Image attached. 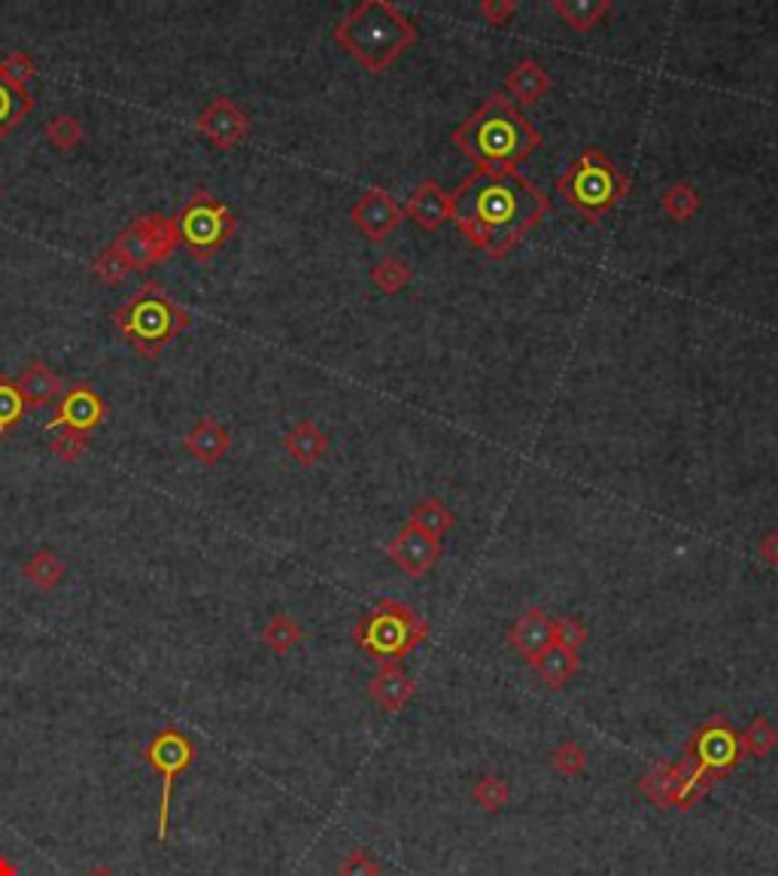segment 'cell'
I'll list each match as a JSON object with an SVG mask.
<instances>
[{
	"mask_svg": "<svg viewBox=\"0 0 778 876\" xmlns=\"http://www.w3.org/2000/svg\"><path fill=\"white\" fill-rule=\"evenodd\" d=\"M450 195L457 228L490 259H505L551 213V199L542 186L520 171L475 168Z\"/></svg>",
	"mask_w": 778,
	"mask_h": 876,
	"instance_id": "obj_1",
	"label": "cell"
},
{
	"mask_svg": "<svg viewBox=\"0 0 778 876\" xmlns=\"http://www.w3.org/2000/svg\"><path fill=\"white\" fill-rule=\"evenodd\" d=\"M450 138L481 171H518L542 147L539 128L505 92H493Z\"/></svg>",
	"mask_w": 778,
	"mask_h": 876,
	"instance_id": "obj_2",
	"label": "cell"
},
{
	"mask_svg": "<svg viewBox=\"0 0 778 876\" xmlns=\"http://www.w3.org/2000/svg\"><path fill=\"white\" fill-rule=\"evenodd\" d=\"M334 43L369 74H383L417 43V25L390 0H362L334 25Z\"/></svg>",
	"mask_w": 778,
	"mask_h": 876,
	"instance_id": "obj_3",
	"label": "cell"
},
{
	"mask_svg": "<svg viewBox=\"0 0 778 876\" xmlns=\"http://www.w3.org/2000/svg\"><path fill=\"white\" fill-rule=\"evenodd\" d=\"M113 323L140 356L156 360L171 341L180 339V332L192 325V317L159 284L147 280L131 292V299L116 308Z\"/></svg>",
	"mask_w": 778,
	"mask_h": 876,
	"instance_id": "obj_4",
	"label": "cell"
},
{
	"mask_svg": "<svg viewBox=\"0 0 778 876\" xmlns=\"http://www.w3.org/2000/svg\"><path fill=\"white\" fill-rule=\"evenodd\" d=\"M556 192L587 220H599L630 195V174L620 171L606 152L590 147L559 174Z\"/></svg>",
	"mask_w": 778,
	"mask_h": 876,
	"instance_id": "obj_5",
	"label": "cell"
},
{
	"mask_svg": "<svg viewBox=\"0 0 778 876\" xmlns=\"http://www.w3.org/2000/svg\"><path fill=\"white\" fill-rule=\"evenodd\" d=\"M429 637V621L402 600H377L353 627V642L377 664H402Z\"/></svg>",
	"mask_w": 778,
	"mask_h": 876,
	"instance_id": "obj_6",
	"label": "cell"
},
{
	"mask_svg": "<svg viewBox=\"0 0 778 876\" xmlns=\"http://www.w3.org/2000/svg\"><path fill=\"white\" fill-rule=\"evenodd\" d=\"M173 223H177V235L185 253L201 263L213 259L237 232V216L232 207L207 189H195L180 213L173 216Z\"/></svg>",
	"mask_w": 778,
	"mask_h": 876,
	"instance_id": "obj_7",
	"label": "cell"
},
{
	"mask_svg": "<svg viewBox=\"0 0 778 876\" xmlns=\"http://www.w3.org/2000/svg\"><path fill=\"white\" fill-rule=\"evenodd\" d=\"M177 247H180L177 223L173 216H164L159 211L137 216L135 223L113 241V250L122 256L128 271H147V268L168 263Z\"/></svg>",
	"mask_w": 778,
	"mask_h": 876,
	"instance_id": "obj_8",
	"label": "cell"
},
{
	"mask_svg": "<svg viewBox=\"0 0 778 876\" xmlns=\"http://www.w3.org/2000/svg\"><path fill=\"white\" fill-rule=\"evenodd\" d=\"M742 734L729 725L724 715H712L703 725L691 730L684 743V758L705 770L712 779H721L733 773L742 763Z\"/></svg>",
	"mask_w": 778,
	"mask_h": 876,
	"instance_id": "obj_9",
	"label": "cell"
},
{
	"mask_svg": "<svg viewBox=\"0 0 778 876\" xmlns=\"http://www.w3.org/2000/svg\"><path fill=\"white\" fill-rule=\"evenodd\" d=\"M147 763L161 777V803H159V840H168V819H171V801L177 779L195 761V746L180 727H161L156 737L149 739L143 749Z\"/></svg>",
	"mask_w": 778,
	"mask_h": 876,
	"instance_id": "obj_10",
	"label": "cell"
},
{
	"mask_svg": "<svg viewBox=\"0 0 778 876\" xmlns=\"http://www.w3.org/2000/svg\"><path fill=\"white\" fill-rule=\"evenodd\" d=\"M107 402L100 396L98 389L92 387L88 381H76L74 387H67L62 393V399L55 405V414L50 417L46 429H76V432H92L95 426H100L107 420Z\"/></svg>",
	"mask_w": 778,
	"mask_h": 876,
	"instance_id": "obj_11",
	"label": "cell"
},
{
	"mask_svg": "<svg viewBox=\"0 0 778 876\" xmlns=\"http://www.w3.org/2000/svg\"><path fill=\"white\" fill-rule=\"evenodd\" d=\"M350 220L369 241H386L402 226V220H408V216H405V207L386 189L371 186L350 207Z\"/></svg>",
	"mask_w": 778,
	"mask_h": 876,
	"instance_id": "obj_12",
	"label": "cell"
},
{
	"mask_svg": "<svg viewBox=\"0 0 778 876\" xmlns=\"http://www.w3.org/2000/svg\"><path fill=\"white\" fill-rule=\"evenodd\" d=\"M195 128L211 140L216 150H235L249 138V116L237 107L235 100L220 95L195 116Z\"/></svg>",
	"mask_w": 778,
	"mask_h": 876,
	"instance_id": "obj_13",
	"label": "cell"
},
{
	"mask_svg": "<svg viewBox=\"0 0 778 876\" xmlns=\"http://www.w3.org/2000/svg\"><path fill=\"white\" fill-rule=\"evenodd\" d=\"M390 560L411 578H423L433 573L435 564L441 560V542L423 533L420 526L405 524L390 542Z\"/></svg>",
	"mask_w": 778,
	"mask_h": 876,
	"instance_id": "obj_14",
	"label": "cell"
},
{
	"mask_svg": "<svg viewBox=\"0 0 778 876\" xmlns=\"http://www.w3.org/2000/svg\"><path fill=\"white\" fill-rule=\"evenodd\" d=\"M405 216L414 220L423 232H438L454 220V195L447 189L438 186V180L426 177L420 186L411 192L408 204H405Z\"/></svg>",
	"mask_w": 778,
	"mask_h": 876,
	"instance_id": "obj_15",
	"label": "cell"
},
{
	"mask_svg": "<svg viewBox=\"0 0 778 876\" xmlns=\"http://www.w3.org/2000/svg\"><path fill=\"white\" fill-rule=\"evenodd\" d=\"M508 642L526 664L539 661L544 651L554 645V618H547L542 609L523 612L508 630Z\"/></svg>",
	"mask_w": 778,
	"mask_h": 876,
	"instance_id": "obj_16",
	"label": "cell"
},
{
	"mask_svg": "<svg viewBox=\"0 0 778 876\" xmlns=\"http://www.w3.org/2000/svg\"><path fill=\"white\" fill-rule=\"evenodd\" d=\"M414 694H417V682L402 670V664L377 666V673L369 682V697L383 713H398L402 706H408Z\"/></svg>",
	"mask_w": 778,
	"mask_h": 876,
	"instance_id": "obj_17",
	"label": "cell"
},
{
	"mask_svg": "<svg viewBox=\"0 0 778 876\" xmlns=\"http://www.w3.org/2000/svg\"><path fill=\"white\" fill-rule=\"evenodd\" d=\"M183 448L189 457H195L201 466H216L232 448V432L213 417H201L195 426L185 432Z\"/></svg>",
	"mask_w": 778,
	"mask_h": 876,
	"instance_id": "obj_18",
	"label": "cell"
},
{
	"mask_svg": "<svg viewBox=\"0 0 778 876\" xmlns=\"http://www.w3.org/2000/svg\"><path fill=\"white\" fill-rule=\"evenodd\" d=\"M551 88H554L551 74H547L539 62H532V58H523V62L514 64L505 79V95H511V98L518 100L520 110H523V107H532V104H539Z\"/></svg>",
	"mask_w": 778,
	"mask_h": 876,
	"instance_id": "obj_19",
	"label": "cell"
},
{
	"mask_svg": "<svg viewBox=\"0 0 778 876\" xmlns=\"http://www.w3.org/2000/svg\"><path fill=\"white\" fill-rule=\"evenodd\" d=\"M15 381H19V389H22L25 405L28 408H34V412L46 408V405H52L55 399H62L64 393L62 377L55 375L43 360H31L25 372H22V377H15Z\"/></svg>",
	"mask_w": 778,
	"mask_h": 876,
	"instance_id": "obj_20",
	"label": "cell"
},
{
	"mask_svg": "<svg viewBox=\"0 0 778 876\" xmlns=\"http://www.w3.org/2000/svg\"><path fill=\"white\" fill-rule=\"evenodd\" d=\"M284 451L301 466H317L329 453V436L313 420H298L284 436Z\"/></svg>",
	"mask_w": 778,
	"mask_h": 876,
	"instance_id": "obj_21",
	"label": "cell"
},
{
	"mask_svg": "<svg viewBox=\"0 0 778 876\" xmlns=\"http://www.w3.org/2000/svg\"><path fill=\"white\" fill-rule=\"evenodd\" d=\"M554 13L566 22L572 31L587 34L606 22V15L611 13V0H551Z\"/></svg>",
	"mask_w": 778,
	"mask_h": 876,
	"instance_id": "obj_22",
	"label": "cell"
},
{
	"mask_svg": "<svg viewBox=\"0 0 778 876\" xmlns=\"http://www.w3.org/2000/svg\"><path fill=\"white\" fill-rule=\"evenodd\" d=\"M31 110H34V95L28 92V86H15L7 76H0V140L10 138L31 116Z\"/></svg>",
	"mask_w": 778,
	"mask_h": 876,
	"instance_id": "obj_23",
	"label": "cell"
},
{
	"mask_svg": "<svg viewBox=\"0 0 778 876\" xmlns=\"http://www.w3.org/2000/svg\"><path fill=\"white\" fill-rule=\"evenodd\" d=\"M532 670H535V676L542 679L547 688H563V685H568L572 682V676L578 673L580 666V658L578 651H566L559 649V645H551V649L544 651L539 661H532Z\"/></svg>",
	"mask_w": 778,
	"mask_h": 876,
	"instance_id": "obj_24",
	"label": "cell"
},
{
	"mask_svg": "<svg viewBox=\"0 0 778 876\" xmlns=\"http://www.w3.org/2000/svg\"><path fill=\"white\" fill-rule=\"evenodd\" d=\"M22 576L34 585L38 590H55L67 576V566L55 552L50 548H38V552L28 557L22 564Z\"/></svg>",
	"mask_w": 778,
	"mask_h": 876,
	"instance_id": "obj_25",
	"label": "cell"
},
{
	"mask_svg": "<svg viewBox=\"0 0 778 876\" xmlns=\"http://www.w3.org/2000/svg\"><path fill=\"white\" fill-rule=\"evenodd\" d=\"M411 524L420 526L423 533H429V536L441 542L454 530L457 517H454V512L438 496H426V500H420L411 509Z\"/></svg>",
	"mask_w": 778,
	"mask_h": 876,
	"instance_id": "obj_26",
	"label": "cell"
},
{
	"mask_svg": "<svg viewBox=\"0 0 778 876\" xmlns=\"http://www.w3.org/2000/svg\"><path fill=\"white\" fill-rule=\"evenodd\" d=\"M715 779L708 777L705 770H700L696 763H691L688 758L684 761H675V806L679 810H691L693 803L703 798L705 791L712 789Z\"/></svg>",
	"mask_w": 778,
	"mask_h": 876,
	"instance_id": "obj_27",
	"label": "cell"
},
{
	"mask_svg": "<svg viewBox=\"0 0 778 876\" xmlns=\"http://www.w3.org/2000/svg\"><path fill=\"white\" fill-rule=\"evenodd\" d=\"M700 207H703L700 192H696V186H691V183H684V180L672 183V186L660 195V211L667 213L669 220H675V223H688V220H693V216L700 213Z\"/></svg>",
	"mask_w": 778,
	"mask_h": 876,
	"instance_id": "obj_28",
	"label": "cell"
},
{
	"mask_svg": "<svg viewBox=\"0 0 778 876\" xmlns=\"http://www.w3.org/2000/svg\"><path fill=\"white\" fill-rule=\"evenodd\" d=\"M301 639H305V630H301V624H298L296 618H289L286 612L271 615V621H268L265 630H262V642H265L274 654H289Z\"/></svg>",
	"mask_w": 778,
	"mask_h": 876,
	"instance_id": "obj_29",
	"label": "cell"
},
{
	"mask_svg": "<svg viewBox=\"0 0 778 876\" xmlns=\"http://www.w3.org/2000/svg\"><path fill=\"white\" fill-rule=\"evenodd\" d=\"M411 277H414V268H411L402 256H383L381 263L371 268V280L374 287L386 292V296H396L402 289L408 287Z\"/></svg>",
	"mask_w": 778,
	"mask_h": 876,
	"instance_id": "obj_30",
	"label": "cell"
},
{
	"mask_svg": "<svg viewBox=\"0 0 778 876\" xmlns=\"http://www.w3.org/2000/svg\"><path fill=\"white\" fill-rule=\"evenodd\" d=\"M28 405L22 399V389L19 381L10 375H0V438L10 436L15 429V424L25 417Z\"/></svg>",
	"mask_w": 778,
	"mask_h": 876,
	"instance_id": "obj_31",
	"label": "cell"
},
{
	"mask_svg": "<svg viewBox=\"0 0 778 876\" xmlns=\"http://www.w3.org/2000/svg\"><path fill=\"white\" fill-rule=\"evenodd\" d=\"M639 789H642L660 810L675 806V763H657L648 777H642Z\"/></svg>",
	"mask_w": 778,
	"mask_h": 876,
	"instance_id": "obj_32",
	"label": "cell"
},
{
	"mask_svg": "<svg viewBox=\"0 0 778 876\" xmlns=\"http://www.w3.org/2000/svg\"><path fill=\"white\" fill-rule=\"evenodd\" d=\"M43 135H46V140H50L52 147H55L58 152L76 150V147L83 143V138H86L83 122H79V119L71 114L52 116L50 122H46V128H43Z\"/></svg>",
	"mask_w": 778,
	"mask_h": 876,
	"instance_id": "obj_33",
	"label": "cell"
},
{
	"mask_svg": "<svg viewBox=\"0 0 778 876\" xmlns=\"http://www.w3.org/2000/svg\"><path fill=\"white\" fill-rule=\"evenodd\" d=\"M776 746H778V730L766 715H757L752 725L745 727V734H742V751L752 755V758H766V755L776 751Z\"/></svg>",
	"mask_w": 778,
	"mask_h": 876,
	"instance_id": "obj_34",
	"label": "cell"
},
{
	"mask_svg": "<svg viewBox=\"0 0 778 876\" xmlns=\"http://www.w3.org/2000/svg\"><path fill=\"white\" fill-rule=\"evenodd\" d=\"M471 798H475V803L481 806V810H487V813H493V810H502L508 801H511V789H508L505 779L499 777H483L475 782V789H471Z\"/></svg>",
	"mask_w": 778,
	"mask_h": 876,
	"instance_id": "obj_35",
	"label": "cell"
},
{
	"mask_svg": "<svg viewBox=\"0 0 778 876\" xmlns=\"http://www.w3.org/2000/svg\"><path fill=\"white\" fill-rule=\"evenodd\" d=\"M0 76H7L15 86H28L38 76V64L25 50H13L0 55Z\"/></svg>",
	"mask_w": 778,
	"mask_h": 876,
	"instance_id": "obj_36",
	"label": "cell"
},
{
	"mask_svg": "<svg viewBox=\"0 0 778 876\" xmlns=\"http://www.w3.org/2000/svg\"><path fill=\"white\" fill-rule=\"evenodd\" d=\"M50 451L55 453L62 463H79L88 451V432L62 429V432L50 441Z\"/></svg>",
	"mask_w": 778,
	"mask_h": 876,
	"instance_id": "obj_37",
	"label": "cell"
},
{
	"mask_svg": "<svg viewBox=\"0 0 778 876\" xmlns=\"http://www.w3.org/2000/svg\"><path fill=\"white\" fill-rule=\"evenodd\" d=\"M551 767H554L556 773H563V777H578L580 770L587 767V751L580 749L578 743H572V739H566V743H559L554 749V755H551Z\"/></svg>",
	"mask_w": 778,
	"mask_h": 876,
	"instance_id": "obj_38",
	"label": "cell"
},
{
	"mask_svg": "<svg viewBox=\"0 0 778 876\" xmlns=\"http://www.w3.org/2000/svg\"><path fill=\"white\" fill-rule=\"evenodd\" d=\"M92 271H95L104 284L116 287V284H122L125 277H128V265H125V259L119 253L113 250V244H107V247L100 250L98 259H95V268H92Z\"/></svg>",
	"mask_w": 778,
	"mask_h": 876,
	"instance_id": "obj_39",
	"label": "cell"
},
{
	"mask_svg": "<svg viewBox=\"0 0 778 876\" xmlns=\"http://www.w3.org/2000/svg\"><path fill=\"white\" fill-rule=\"evenodd\" d=\"M584 642H587V627L580 624L578 618H572V615H566V618H556L554 621V645H559V649H566V651H578Z\"/></svg>",
	"mask_w": 778,
	"mask_h": 876,
	"instance_id": "obj_40",
	"label": "cell"
},
{
	"mask_svg": "<svg viewBox=\"0 0 778 876\" xmlns=\"http://www.w3.org/2000/svg\"><path fill=\"white\" fill-rule=\"evenodd\" d=\"M338 876H381V864L374 862L369 852H350L344 862L338 864Z\"/></svg>",
	"mask_w": 778,
	"mask_h": 876,
	"instance_id": "obj_41",
	"label": "cell"
},
{
	"mask_svg": "<svg viewBox=\"0 0 778 876\" xmlns=\"http://www.w3.org/2000/svg\"><path fill=\"white\" fill-rule=\"evenodd\" d=\"M478 13H481L490 25H505L508 19L518 13V3H514V0H481V3H478Z\"/></svg>",
	"mask_w": 778,
	"mask_h": 876,
	"instance_id": "obj_42",
	"label": "cell"
},
{
	"mask_svg": "<svg viewBox=\"0 0 778 876\" xmlns=\"http://www.w3.org/2000/svg\"><path fill=\"white\" fill-rule=\"evenodd\" d=\"M757 554H760L764 564L778 566V530H769V533L760 536V542H757Z\"/></svg>",
	"mask_w": 778,
	"mask_h": 876,
	"instance_id": "obj_43",
	"label": "cell"
},
{
	"mask_svg": "<svg viewBox=\"0 0 778 876\" xmlns=\"http://www.w3.org/2000/svg\"><path fill=\"white\" fill-rule=\"evenodd\" d=\"M86 876H116V870H113V867H107V864H95V867H92Z\"/></svg>",
	"mask_w": 778,
	"mask_h": 876,
	"instance_id": "obj_44",
	"label": "cell"
}]
</instances>
